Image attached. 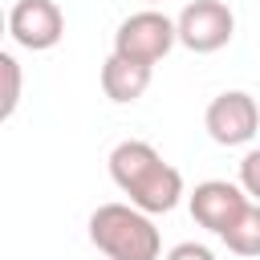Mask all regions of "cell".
Returning <instances> with one entry per match:
<instances>
[{
  "instance_id": "cell-1",
  "label": "cell",
  "mask_w": 260,
  "mask_h": 260,
  "mask_svg": "<svg viewBox=\"0 0 260 260\" xmlns=\"http://www.w3.org/2000/svg\"><path fill=\"white\" fill-rule=\"evenodd\" d=\"M110 179L126 195V203H134V207H142L150 215H167L183 199L179 167H171L142 138H126V142H118L110 150Z\"/></svg>"
},
{
  "instance_id": "cell-2",
  "label": "cell",
  "mask_w": 260,
  "mask_h": 260,
  "mask_svg": "<svg viewBox=\"0 0 260 260\" xmlns=\"http://www.w3.org/2000/svg\"><path fill=\"white\" fill-rule=\"evenodd\" d=\"M89 244L106 260H158L162 236L154 215L134 203H102L89 215Z\"/></svg>"
},
{
  "instance_id": "cell-3",
  "label": "cell",
  "mask_w": 260,
  "mask_h": 260,
  "mask_svg": "<svg viewBox=\"0 0 260 260\" xmlns=\"http://www.w3.org/2000/svg\"><path fill=\"white\" fill-rule=\"evenodd\" d=\"M175 45H179V28L158 8L130 12L114 32V53H122L130 61H142V65H158Z\"/></svg>"
},
{
  "instance_id": "cell-4",
  "label": "cell",
  "mask_w": 260,
  "mask_h": 260,
  "mask_svg": "<svg viewBox=\"0 0 260 260\" xmlns=\"http://www.w3.org/2000/svg\"><path fill=\"white\" fill-rule=\"evenodd\" d=\"M203 130L219 146H244L260 130V106L248 89H223L203 110Z\"/></svg>"
},
{
  "instance_id": "cell-5",
  "label": "cell",
  "mask_w": 260,
  "mask_h": 260,
  "mask_svg": "<svg viewBox=\"0 0 260 260\" xmlns=\"http://www.w3.org/2000/svg\"><path fill=\"white\" fill-rule=\"evenodd\" d=\"M179 45L191 53H219L236 37V12L223 0H191L175 16Z\"/></svg>"
},
{
  "instance_id": "cell-6",
  "label": "cell",
  "mask_w": 260,
  "mask_h": 260,
  "mask_svg": "<svg viewBox=\"0 0 260 260\" xmlns=\"http://www.w3.org/2000/svg\"><path fill=\"white\" fill-rule=\"evenodd\" d=\"M187 203H191V219H195L199 228H207L211 236H223V232L244 215V207L252 203V195H248L240 183L203 179V183H195V191L187 195Z\"/></svg>"
},
{
  "instance_id": "cell-7",
  "label": "cell",
  "mask_w": 260,
  "mask_h": 260,
  "mask_svg": "<svg viewBox=\"0 0 260 260\" xmlns=\"http://www.w3.org/2000/svg\"><path fill=\"white\" fill-rule=\"evenodd\" d=\"M8 37L28 53H45L65 37V12L57 0H16L8 8Z\"/></svg>"
},
{
  "instance_id": "cell-8",
  "label": "cell",
  "mask_w": 260,
  "mask_h": 260,
  "mask_svg": "<svg viewBox=\"0 0 260 260\" xmlns=\"http://www.w3.org/2000/svg\"><path fill=\"white\" fill-rule=\"evenodd\" d=\"M150 73L154 65H142V61H130L122 53H110L102 61V93L114 102V106H130L138 102L146 89H150Z\"/></svg>"
},
{
  "instance_id": "cell-9",
  "label": "cell",
  "mask_w": 260,
  "mask_h": 260,
  "mask_svg": "<svg viewBox=\"0 0 260 260\" xmlns=\"http://www.w3.org/2000/svg\"><path fill=\"white\" fill-rule=\"evenodd\" d=\"M223 244H228V252H236V256H260V203L252 199L248 207H244V215L219 236Z\"/></svg>"
},
{
  "instance_id": "cell-10",
  "label": "cell",
  "mask_w": 260,
  "mask_h": 260,
  "mask_svg": "<svg viewBox=\"0 0 260 260\" xmlns=\"http://www.w3.org/2000/svg\"><path fill=\"white\" fill-rule=\"evenodd\" d=\"M0 77H4V102H0V118L8 122L20 106V61L12 53H0Z\"/></svg>"
},
{
  "instance_id": "cell-11",
  "label": "cell",
  "mask_w": 260,
  "mask_h": 260,
  "mask_svg": "<svg viewBox=\"0 0 260 260\" xmlns=\"http://www.w3.org/2000/svg\"><path fill=\"white\" fill-rule=\"evenodd\" d=\"M240 187L260 203V146H252V150L240 158Z\"/></svg>"
},
{
  "instance_id": "cell-12",
  "label": "cell",
  "mask_w": 260,
  "mask_h": 260,
  "mask_svg": "<svg viewBox=\"0 0 260 260\" xmlns=\"http://www.w3.org/2000/svg\"><path fill=\"white\" fill-rule=\"evenodd\" d=\"M162 260H215V252L207 248V244H195V240H183V244H175Z\"/></svg>"
},
{
  "instance_id": "cell-13",
  "label": "cell",
  "mask_w": 260,
  "mask_h": 260,
  "mask_svg": "<svg viewBox=\"0 0 260 260\" xmlns=\"http://www.w3.org/2000/svg\"><path fill=\"white\" fill-rule=\"evenodd\" d=\"M146 4H150V8H154V4H162V0H146Z\"/></svg>"
}]
</instances>
